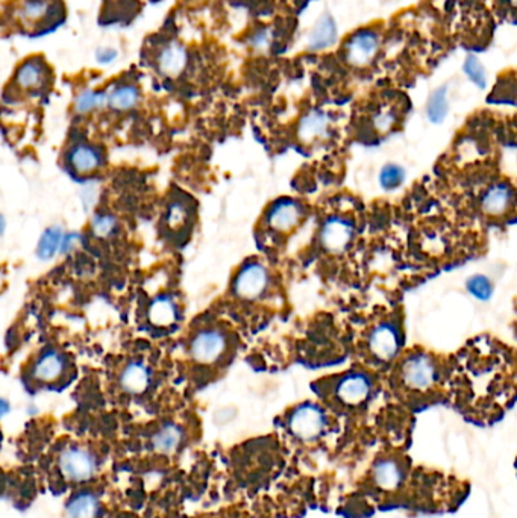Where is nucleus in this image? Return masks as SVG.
<instances>
[{
  "label": "nucleus",
  "instance_id": "f257e3e1",
  "mask_svg": "<svg viewBox=\"0 0 517 518\" xmlns=\"http://www.w3.org/2000/svg\"><path fill=\"white\" fill-rule=\"evenodd\" d=\"M437 365L426 353H413L404 359L400 367V377L405 386L414 391H426L435 383Z\"/></svg>",
  "mask_w": 517,
  "mask_h": 518
},
{
  "label": "nucleus",
  "instance_id": "f03ea898",
  "mask_svg": "<svg viewBox=\"0 0 517 518\" xmlns=\"http://www.w3.org/2000/svg\"><path fill=\"white\" fill-rule=\"evenodd\" d=\"M380 38L373 31H360L350 37L345 46V56L349 64L364 67L370 64L378 54Z\"/></svg>",
  "mask_w": 517,
  "mask_h": 518
},
{
  "label": "nucleus",
  "instance_id": "7ed1b4c3",
  "mask_svg": "<svg viewBox=\"0 0 517 518\" xmlns=\"http://www.w3.org/2000/svg\"><path fill=\"white\" fill-rule=\"evenodd\" d=\"M327 420L323 411L315 405H304L297 408L290 420L292 432L301 440H314L325 429Z\"/></svg>",
  "mask_w": 517,
  "mask_h": 518
},
{
  "label": "nucleus",
  "instance_id": "20e7f679",
  "mask_svg": "<svg viewBox=\"0 0 517 518\" xmlns=\"http://www.w3.org/2000/svg\"><path fill=\"white\" fill-rule=\"evenodd\" d=\"M369 349L375 358L381 361H391L399 353L400 333L391 323H380L370 332Z\"/></svg>",
  "mask_w": 517,
  "mask_h": 518
},
{
  "label": "nucleus",
  "instance_id": "39448f33",
  "mask_svg": "<svg viewBox=\"0 0 517 518\" xmlns=\"http://www.w3.org/2000/svg\"><path fill=\"white\" fill-rule=\"evenodd\" d=\"M354 238V226L343 218H329L320 234L322 245L331 253H341Z\"/></svg>",
  "mask_w": 517,
  "mask_h": 518
},
{
  "label": "nucleus",
  "instance_id": "423d86ee",
  "mask_svg": "<svg viewBox=\"0 0 517 518\" xmlns=\"http://www.w3.org/2000/svg\"><path fill=\"white\" fill-rule=\"evenodd\" d=\"M267 271L260 264H250L244 267L235 279V293L243 298H257L264 293L267 287Z\"/></svg>",
  "mask_w": 517,
  "mask_h": 518
},
{
  "label": "nucleus",
  "instance_id": "0eeeda50",
  "mask_svg": "<svg viewBox=\"0 0 517 518\" xmlns=\"http://www.w3.org/2000/svg\"><path fill=\"white\" fill-rule=\"evenodd\" d=\"M225 338L222 333L216 330H205L200 332L191 341V356L196 359L197 363L209 364L214 363L216 359L223 353L225 350Z\"/></svg>",
  "mask_w": 517,
  "mask_h": 518
},
{
  "label": "nucleus",
  "instance_id": "6e6552de",
  "mask_svg": "<svg viewBox=\"0 0 517 518\" xmlns=\"http://www.w3.org/2000/svg\"><path fill=\"white\" fill-rule=\"evenodd\" d=\"M514 201L516 192L513 187L508 185V183L499 182L490 187L484 192V196L481 197V209L488 215L499 217L504 215L507 211H510L514 205Z\"/></svg>",
  "mask_w": 517,
  "mask_h": 518
},
{
  "label": "nucleus",
  "instance_id": "1a4fd4ad",
  "mask_svg": "<svg viewBox=\"0 0 517 518\" xmlns=\"http://www.w3.org/2000/svg\"><path fill=\"white\" fill-rule=\"evenodd\" d=\"M59 467L64 476L72 480H85L91 478L94 471V461L91 456L77 449L66 450L59 458Z\"/></svg>",
  "mask_w": 517,
  "mask_h": 518
},
{
  "label": "nucleus",
  "instance_id": "9d476101",
  "mask_svg": "<svg viewBox=\"0 0 517 518\" xmlns=\"http://www.w3.org/2000/svg\"><path fill=\"white\" fill-rule=\"evenodd\" d=\"M372 391V382L369 377L361 373H354L346 376L340 382L337 388V396L346 405H360Z\"/></svg>",
  "mask_w": 517,
  "mask_h": 518
},
{
  "label": "nucleus",
  "instance_id": "9b49d317",
  "mask_svg": "<svg viewBox=\"0 0 517 518\" xmlns=\"http://www.w3.org/2000/svg\"><path fill=\"white\" fill-rule=\"evenodd\" d=\"M302 218L301 206L294 201H281L269 215V223L279 232H288L299 224Z\"/></svg>",
  "mask_w": 517,
  "mask_h": 518
},
{
  "label": "nucleus",
  "instance_id": "f8f14e48",
  "mask_svg": "<svg viewBox=\"0 0 517 518\" xmlns=\"http://www.w3.org/2000/svg\"><path fill=\"white\" fill-rule=\"evenodd\" d=\"M328 130H329V117L327 116V114L320 112V111H311L301 120L297 134H299V138L302 139V142L311 143V142H315V139L327 137Z\"/></svg>",
  "mask_w": 517,
  "mask_h": 518
},
{
  "label": "nucleus",
  "instance_id": "ddd939ff",
  "mask_svg": "<svg viewBox=\"0 0 517 518\" xmlns=\"http://www.w3.org/2000/svg\"><path fill=\"white\" fill-rule=\"evenodd\" d=\"M337 41V24L329 14L322 15L310 33L308 46L311 50H323Z\"/></svg>",
  "mask_w": 517,
  "mask_h": 518
},
{
  "label": "nucleus",
  "instance_id": "4468645a",
  "mask_svg": "<svg viewBox=\"0 0 517 518\" xmlns=\"http://www.w3.org/2000/svg\"><path fill=\"white\" fill-rule=\"evenodd\" d=\"M187 59V50L178 43H172L161 52L160 58H158V67L165 76L174 77L186 68Z\"/></svg>",
  "mask_w": 517,
  "mask_h": 518
},
{
  "label": "nucleus",
  "instance_id": "2eb2a0df",
  "mask_svg": "<svg viewBox=\"0 0 517 518\" xmlns=\"http://www.w3.org/2000/svg\"><path fill=\"white\" fill-rule=\"evenodd\" d=\"M404 479L400 465L390 459H381L376 462L373 469V480L375 484L382 489H394L400 485Z\"/></svg>",
  "mask_w": 517,
  "mask_h": 518
},
{
  "label": "nucleus",
  "instance_id": "dca6fc26",
  "mask_svg": "<svg viewBox=\"0 0 517 518\" xmlns=\"http://www.w3.org/2000/svg\"><path fill=\"white\" fill-rule=\"evenodd\" d=\"M121 386L123 390L133 394H140L147 390L149 382H151V373H149L147 368L140 364V363H133L129 364L125 372L121 373Z\"/></svg>",
  "mask_w": 517,
  "mask_h": 518
},
{
  "label": "nucleus",
  "instance_id": "f3484780",
  "mask_svg": "<svg viewBox=\"0 0 517 518\" xmlns=\"http://www.w3.org/2000/svg\"><path fill=\"white\" fill-rule=\"evenodd\" d=\"M45 81V67H43L41 61L31 59L23 63L15 75V82L23 90L38 89V86Z\"/></svg>",
  "mask_w": 517,
  "mask_h": 518
},
{
  "label": "nucleus",
  "instance_id": "a211bd4d",
  "mask_svg": "<svg viewBox=\"0 0 517 518\" xmlns=\"http://www.w3.org/2000/svg\"><path fill=\"white\" fill-rule=\"evenodd\" d=\"M63 368L64 361L61 355L57 352H49L38 359L37 365L33 368V376L43 382H50L58 379L59 374L63 373Z\"/></svg>",
  "mask_w": 517,
  "mask_h": 518
},
{
  "label": "nucleus",
  "instance_id": "6ab92c4d",
  "mask_svg": "<svg viewBox=\"0 0 517 518\" xmlns=\"http://www.w3.org/2000/svg\"><path fill=\"white\" fill-rule=\"evenodd\" d=\"M178 310L170 297H158L149 310V319L158 326H169L177 321Z\"/></svg>",
  "mask_w": 517,
  "mask_h": 518
},
{
  "label": "nucleus",
  "instance_id": "aec40b11",
  "mask_svg": "<svg viewBox=\"0 0 517 518\" xmlns=\"http://www.w3.org/2000/svg\"><path fill=\"white\" fill-rule=\"evenodd\" d=\"M449 111V103H448V90L446 86H440L437 89L431 98L428 100L426 105V117L428 120L434 123V125H440V123L446 119Z\"/></svg>",
  "mask_w": 517,
  "mask_h": 518
},
{
  "label": "nucleus",
  "instance_id": "412c9836",
  "mask_svg": "<svg viewBox=\"0 0 517 518\" xmlns=\"http://www.w3.org/2000/svg\"><path fill=\"white\" fill-rule=\"evenodd\" d=\"M140 93L133 85L119 86L108 94V105L117 111H128L138 103Z\"/></svg>",
  "mask_w": 517,
  "mask_h": 518
},
{
  "label": "nucleus",
  "instance_id": "4be33fe9",
  "mask_svg": "<svg viewBox=\"0 0 517 518\" xmlns=\"http://www.w3.org/2000/svg\"><path fill=\"white\" fill-rule=\"evenodd\" d=\"M63 231L59 227L54 226L43 234L40 243L37 245V257L43 261L54 258V254L61 249V243H63Z\"/></svg>",
  "mask_w": 517,
  "mask_h": 518
},
{
  "label": "nucleus",
  "instance_id": "5701e85b",
  "mask_svg": "<svg viewBox=\"0 0 517 518\" xmlns=\"http://www.w3.org/2000/svg\"><path fill=\"white\" fill-rule=\"evenodd\" d=\"M49 11V0H23L17 14H19V19L24 23H37L47 17Z\"/></svg>",
  "mask_w": 517,
  "mask_h": 518
},
{
  "label": "nucleus",
  "instance_id": "b1692460",
  "mask_svg": "<svg viewBox=\"0 0 517 518\" xmlns=\"http://www.w3.org/2000/svg\"><path fill=\"white\" fill-rule=\"evenodd\" d=\"M181 441V430L174 425H167L164 426L160 432H158L152 438V444L155 447V450L163 452V453H170Z\"/></svg>",
  "mask_w": 517,
  "mask_h": 518
},
{
  "label": "nucleus",
  "instance_id": "393cba45",
  "mask_svg": "<svg viewBox=\"0 0 517 518\" xmlns=\"http://www.w3.org/2000/svg\"><path fill=\"white\" fill-rule=\"evenodd\" d=\"M404 181H405L404 167L399 164H394V162L385 164L381 169L380 176H378L380 185L385 191H393V190L399 188L402 183H404Z\"/></svg>",
  "mask_w": 517,
  "mask_h": 518
},
{
  "label": "nucleus",
  "instance_id": "a878e982",
  "mask_svg": "<svg viewBox=\"0 0 517 518\" xmlns=\"http://www.w3.org/2000/svg\"><path fill=\"white\" fill-rule=\"evenodd\" d=\"M98 512V500L90 494H81L70 502L67 514L70 518H93Z\"/></svg>",
  "mask_w": 517,
  "mask_h": 518
},
{
  "label": "nucleus",
  "instance_id": "bb28decb",
  "mask_svg": "<svg viewBox=\"0 0 517 518\" xmlns=\"http://www.w3.org/2000/svg\"><path fill=\"white\" fill-rule=\"evenodd\" d=\"M72 164L79 173L93 172L99 165V156L90 147H76L72 153Z\"/></svg>",
  "mask_w": 517,
  "mask_h": 518
},
{
  "label": "nucleus",
  "instance_id": "cd10ccee",
  "mask_svg": "<svg viewBox=\"0 0 517 518\" xmlns=\"http://www.w3.org/2000/svg\"><path fill=\"white\" fill-rule=\"evenodd\" d=\"M466 288L473 297L483 302H487L488 298L493 296L492 280L484 275H473L472 277H469L466 282Z\"/></svg>",
  "mask_w": 517,
  "mask_h": 518
},
{
  "label": "nucleus",
  "instance_id": "c85d7f7f",
  "mask_svg": "<svg viewBox=\"0 0 517 518\" xmlns=\"http://www.w3.org/2000/svg\"><path fill=\"white\" fill-rule=\"evenodd\" d=\"M108 105V96L105 93H96L91 90L82 91L76 99V111L77 112H90L96 108H102Z\"/></svg>",
  "mask_w": 517,
  "mask_h": 518
},
{
  "label": "nucleus",
  "instance_id": "c756f323",
  "mask_svg": "<svg viewBox=\"0 0 517 518\" xmlns=\"http://www.w3.org/2000/svg\"><path fill=\"white\" fill-rule=\"evenodd\" d=\"M396 121H398L396 108L390 107V105H385V107H381L375 112L373 128L378 130L380 134H385L393 129V126L396 125Z\"/></svg>",
  "mask_w": 517,
  "mask_h": 518
},
{
  "label": "nucleus",
  "instance_id": "7c9ffc66",
  "mask_svg": "<svg viewBox=\"0 0 517 518\" xmlns=\"http://www.w3.org/2000/svg\"><path fill=\"white\" fill-rule=\"evenodd\" d=\"M464 73L469 76L470 81L475 84L479 89H484L487 84V76L483 64L475 56H467L464 61Z\"/></svg>",
  "mask_w": 517,
  "mask_h": 518
},
{
  "label": "nucleus",
  "instance_id": "2f4dec72",
  "mask_svg": "<svg viewBox=\"0 0 517 518\" xmlns=\"http://www.w3.org/2000/svg\"><path fill=\"white\" fill-rule=\"evenodd\" d=\"M116 220L110 215H98L93 220V232L96 236H108L116 229Z\"/></svg>",
  "mask_w": 517,
  "mask_h": 518
},
{
  "label": "nucleus",
  "instance_id": "473e14b6",
  "mask_svg": "<svg viewBox=\"0 0 517 518\" xmlns=\"http://www.w3.org/2000/svg\"><path fill=\"white\" fill-rule=\"evenodd\" d=\"M117 58V50L112 47H102L96 52V59L100 64H111Z\"/></svg>",
  "mask_w": 517,
  "mask_h": 518
},
{
  "label": "nucleus",
  "instance_id": "72a5a7b5",
  "mask_svg": "<svg viewBox=\"0 0 517 518\" xmlns=\"http://www.w3.org/2000/svg\"><path fill=\"white\" fill-rule=\"evenodd\" d=\"M183 217H186V214H183V208H182L181 205H173V206L170 208V213H169V223H170L172 226L182 224Z\"/></svg>",
  "mask_w": 517,
  "mask_h": 518
},
{
  "label": "nucleus",
  "instance_id": "f704fd0d",
  "mask_svg": "<svg viewBox=\"0 0 517 518\" xmlns=\"http://www.w3.org/2000/svg\"><path fill=\"white\" fill-rule=\"evenodd\" d=\"M266 45H269V33L267 31H261L258 32L255 37L252 38V46L253 47H266Z\"/></svg>",
  "mask_w": 517,
  "mask_h": 518
},
{
  "label": "nucleus",
  "instance_id": "c9c22d12",
  "mask_svg": "<svg viewBox=\"0 0 517 518\" xmlns=\"http://www.w3.org/2000/svg\"><path fill=\"white\" fill-rule=\"evenodd\" d=\"M77 240V235L76 234H68V235H64L63 238V243H61V253H66L67 250L72 249V245L75 244V241Z\"/></svg>",
  "mask_w": 517,
  "mask_h": 518
},
{
  "label": "nucleus",
  "instance_id": "e433bc0d",
  "mask_svg": "<svg viewBox=\"0 0 517 518\" xmlns=\"http://www.w3.org/2000/svg\"><path fill=\"white\" fill-rule=\"evenodd\" d=\"M2 409H3V414H6V411H8V403H6L5 400H2Z\"/></svg>",
  "mask_w": 517,
  "mask_h": 518
},
{
  "label": "nucleus",
  "instance_id": "4c0bfd02",
  "mask_svg": "<svg viewBox=\"0 0 517 518\" xmlns=\"http://www.w3.org/2000/svg\"><path fill=\"white\" fill-rule=\"evenodd\" d=\"M508 2H510L514 8H517V0H508Z\"/></svg>",
  "mask_w": 517,
  "mask_h": 518
}]
</instances>
